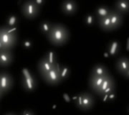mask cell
<instances>
[{"label": "cell", "mask_w": 129, "mask_h": 115, "mask_svg": "<svg viewBox=\"0 0 129 115\" xmlns=\"http://www.w3.org/2000/svg\"><path fill=\"white\" fill-rule=\"evenodd\" d=\"M35 2H36V4H37L38 6H40V7H42L45 4V0H35Z\"/></svg>", "instance_id": "29"}, {"label": "cell", "mask_w": 129, "mask_h": 115, "mask_svg": "<svg viewBox=\"0 0 129 115\" xmlns=\"http://www.w3.org/2000/svg\"><path fill=\"white\" fill-rule=\"evenodd\" d=\"M20 85L22 88L25 92L32 93L37 89L38 86V81L35 74L30 70L24 68L22 70Z\"/></svg>", "instance_id": "3"}, {"label": "cell", "mask_w": 129, "mask_h": 115, "mask_svg": "<svg viewBox=\"0 0 129 115\" xmlns=\"http://www.w3.org/2000/svg\"><path fill=\"white\" fill-rule=\"evenodd\" d=\"M75 104L78 109L83 111L91 110L95 104V97L91 92H80L76 97Z\"/></svg>", "instance_id": "4"}, {"label": "cell", "mask_w": 129, "mask_h": 115, "mask_svg": "<svg viewBox=\"0 0 129 115\" xmlns=\"http://www.w3.org/2000/svg\"><path fill=\"white\" fill-rule=\"evenodd\" d=\"M116 83L115 78H113V76L111 74H109L108 75L106 76V78L104 79V81H103V82L101 85V86L98 88L94 92V94H95L96 95L99 96V97H101L103 93V91L106 90V88H108L110 86L113 85V83Z\"/></svg>", "instance_id": "15"}, {"label": "cell", "mask_w": 129, "mask_h": 115, "mask_svg": "<svg viewBox=\"0 0 129 115\" xmlns=\"http://www.w3.org/2000/svg\"><path fill=\"white\" fill-rule=\"evenodd\" d=\"M111 11V8H110L108 6L106 5H98L95 8L94 14L95 16V18H97V19H99L108 15Z\"/></svg>", "instance_id": "18"}, {"label": "cell", "mask_w": 129, "mask_h": 115, "mask_svg": "<svg viewBox=\"0 0 129 115\" xmlns=\"http://www.w3.org/2000/svg\"><path fill=\"white\" fill-rule=\"evenodd\" d=\"M14 55L12 50H0V66L7 68L13 63Z\"/></svg>", "instance_id": "10"}, {"label": "cell", "mask_w": 129, "mask_h": 115, "mask_svg": "<svg viewBox=\"0 0 129 115\" xmlns=\"http://www.w3.org/2000/svg\"><path fill=\"white\" fill-rule=\"evenodd\" d=\"M121 44L118 40H112L106 46V53L110 56H115L120 53Z\"/></svg>", "instance_id": "13"}, {"label": "cell", "mask_w": 129, "mask_h": 115, "mask_svg": "<svg viewBox=\"0 0 129 115\" xmlns=\"http://www.w3.org/2000/svg\"><path fill=\"white\" fill-rule=\"evenodd\" d=\"M110 13L108 15H107L105 17L97 19V23L99 28L101 29L103 31H111V20H110Z\"/></svg>", "instance_id": "19"}, {"label": "cell", "mask_w": 129, "mask_h": 115, "mask_svg": "<svg viewBox=\"0 0 129 115\" xmlns=\"http://www.w3.org/2000/svg\"><path fill=\"white\" fill-rule=\"evenodd\" d=\"M14 84L13 76L7 71H2L0 73V98L1 99L6 94L11 91Z\"/></svg>", "instance_id": "6"}, {"label": "cell", "mask_w": 129, "mask_h": 115, "mask_svg": "<svg viewBox=\"0 0 129 115\" xmlns=\"http://www.w3.org/2000/svg\"><path fill=\"white\" fill-rule=\"evenodd\" d=\"M110 20H111V31L116 30L118 28H120V26L123 23V15L119 14L113 9H111L110 12Z\"/></svg>", "instance_id": "11"}, {"label": "cell", "mask_w": 129, "mask_h": 115, "mask_svg": "<svg viewBox=\"0 0 129 115\" xmlns=\"http://www.w3.org/2000/svg\"><path fill=\"white\" fill-rule=\"evenodd\" d=\"M4 115H18L16 113H14V112H7V113H6Z\"/></svg>", "instance_id": "30"}, {"label": "cell", "mask_w": 129, "mask_h": 115, "mask_svg": "<svg viewBox=\"0 0 129 115\" xmlns=\"http://www.w3.org/2000/svg\"><path fill=\"white\" fill-rule=\"evenodd\" d=\"M71 74V68L69 65H61V71H60V78L62 82L68 80Z\"/></svg>", "instance_id": "22"}, {"label": "cell", "mask_w": 129, "mask_h": 115, "mask_svg": "<svg viewBox=\"0 0 129 115\" xmlns=\"http://www.w3.org/2000/svg\"><path fill=\"white\" fill-rule=\"evenodd\" d=\"M48 41L56 47L64 45L69 41L70 32L65 25L60 22H53L50 31L47 35Z\"/></svg>", "instance_id": "1"}, {"label": "cell", "mask_w": 129, "mask_h": 115, "mask_svg": "<svg viewBox=\"0 0 129 115\" xmlns=\"http://www.w3.org/2000/svg\"><path fill=\"white\" fill-rule=\"evenodd\" d=\"M116 98H117V95H116V91L114 92V93H112L111 94H109L108 96V99H107V100H108L109 101H114L116 99Z\"/></svg>", "instance_id": "28"}, {"label": "cell", "mask_w": 129, "mask_h": 115, "mask_svg": "<svg viewBox=\"0 0 129 115\" xmlns=\"http://www.w3.org/2000/svg\"><path fill=\"white\" fill-rule=\"evenodd\" d=\"M19 18L18 16L15 14H11L7 17L5 19V25L8 26L9 28H15L17 26Z\"/></svg>", "instance_id": "21"}, {"label": "cell", "mask_w": 129, "mask_h": 115, "mask_svg": "<svg viewBox=\"0 0 129 115\" xmlns=\"http://www.w3.org/2000/svg\"><path fill=\"white\" fill-rule=\"evenodd\" d=\"M41 9L35 0H26L21 6V12L25 18L34 19L40 15Z\"/></svg>", "instance_id": "5"}, {"label": "cell", "mask_w": 129, "mask_h": 115, "mask_svg": "<svg viewBox=\"0 0 129 115\" xmlns=\"http://www.w3.org/2000/svg\"><path fill=\"white\" fill-rule=\"evenodd\" d=\"M111 74L108 68L106 65L103 63H97L94 65L90 72V76H104L108 74Z\"/></svg>", "instance_id": "16"}, {"label": "cell", "mask_w": 129, "mask_h": 115, "mask_svg": "<svg viewBox=\"0 0 129 115\" xmlns=\"http://www.w3.org/2000/svg\"><path fill=\"white\" fill-rule=\"evenodd\" d=\"M44 56L52 64L55 65L58 63L57 62V54L54 50H50V51H47L45 53Z\"/></svg>", "instance_id": "23"}, {"label": "cell", "mask_w": 129, "mask_h": 115, "mask_svg": "<svg viewBox=\"0 0 129 115\" xmlns=\"http://www.w3.org/2000/svg\"><path fill=\"white\" fill-rule=\"evenodd\" d=\"M106 76H89V78H88V86L90 88V90L92 91V92L94 93L98 88L101 86V85L103 82L104 79L106 78Z\"/></svg>", "instance_id": "14"}, {"label": "cell", "mask_w": 129, "mask_h": 115, "mask_svg": "<svg viewBox=\"0 0 129 115\" xmlns=\"http://www.w3.org/2000/svg\"><path fill=\"white\" fill-rule=\"evenodd\" d=\"M116 87H117V86H116V83H113V85L110 86L108 88H106V90L103 91V93L102 96H103V95H105V94L109 95V94H111L112 93H114V92L116 91Z\"/></svg>", "instance_id": "26"}, {"label": "cell", "mask_w": 129, "mask_h": 115, "mask_svg": "<svg viewBox=\"0 0 129 115\" xmlns=\"http://www.w3.org/2000/svg\"><path fill=\"white\" fill-rule=\"evenodd\" d=\"M60 71H61V65L59 63H57L56 65L47 72V74L42 76L41 78L42 80L48 85L55 86L62 83L61 78H60Z\"/></svg>", "instance_id": "7"}, {"label": "cell", "mask_w": 129, "mask_h": 115, "mask_svg": "<svg viewBox=\"0 0 129 115\" xmlns=\"http://www.w3.org/2000/svg\"><path fill=\"white\" fill-rule=\"evenodd\" d=\"M83 22L85 25L88 27H92L95 23V16L92 13H88L85 14L83 19Z\"/></svg>", "instance_id": "24"}, {"label": "cell", "mask_w": 129, "mask_h": 115, "mask_svg": "<svg viewBox=\"0 0 129 115\" xmlns=\"http://www.w3.org/2000/svg\"><path fill=\"white\" fill-rule=\"evenodd\" d=\"M18 42L17 28L2 25L0 28V50H12Z\"/></svg>", "instance_id": "2"}, {"label": "cell", "mask_w": 129, "mask_h": 115, "mask_svg": "<svg viewBox=\"0 0 129 115\" xmlns=\"http://www.w3.org/2000/svg\"><path fill=\"white\" fill-rule=\"evenodd\" d=\"M115 67L118 73L124 78H129V58L125 55H122L117 58Z\"/></svg>", "instance_id": "8"}, {"label": "cell", "mask_w": 129, "mask_h": 115, "mask_svg": "<svg viewBox=\"0 0 129 115\" xmlns=\"http://www.w3.org/2000/svg\"><path fill=\"white\" fill-rule=\"evenodd\" d=\"M55 65L56 64L54 65L50 63L46 58L43 55L37 62V71H38L39 74L40 75V76H42L44 74H47V72L51 71Z\"/></svg>", "instance_id": "12"}, {"label": "cell", "mask_w": 129, "mask_h": 115, "mask_svg": "<svg viewBox=\"0 0 129 115\" xmlns=\"http://www.w3.org/2000/svg\"><path fill=\"white\" fill-rule=\"evenodd\" d=\"M114 10L119 14H128L129 12V1L128 0H117L114 5Z\"/></svg>", "instance_id": "17"}, {"label": "cell", "mask_w": 129, "mask_h": 115, "mask_svg": "<svg viewBox=\"0 0 129 115\" xmlns=\"http://www.w3.org/2000/svg\"><path fill=\"white\" fill-rule=\"evenodd\" d=\"M19 115H36V114L32 109H24V111H22Z\"/></svg>", "instance_id": "27"}, {"label": "cell", "mask_w": 129, "mask_h": 115, "mask_svg": "<svg viewBox=\"0 0 129 115\" xmlns=\"http://www.w3.org/2000/svg\"><path fill=\"white\" fill-rule=\"evenodd\" d=\"M78 4L75 0H64L60 4V10L66 15H73L77 12Z\"/></svg>", "instance_id": "9"}, {"label": "cell", "mask_w": 129, "mask_h": 115, "mask_svg": "<svg viewBox=\"0 0 129 115\" xmlns=\"http://www.w3.org/2000/svg\"><path fill=\"white\" fill-rule=\"evenodd\" d=\"M22 48H24L25 50H29L31 49L33 46V41H32V39L30 38H26V39H24L22 41Z\"/></svg>", "instance_id": "25"}, {"label": "cell", "mask_w": 129, "mask_h": 115, "mask_svg": "<svg viewBox=\"0 0 129 115\" xmlns=\"http://www.w3.org/2000/svg\"><path fill=\"white\" fill-rule=\"evenodd\" d=\"M53 23L47 19H43L39 24V30L41 32L42 35L44 36H46L50 31L52 26Z\"/></svg>", "instance_id": "20"}]
</instances>
